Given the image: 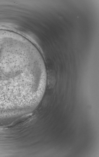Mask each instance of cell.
<instances>
[{"mask_svg":"<svg viewBox=\"0 0 99 157\" xmlns=\"http://www.w3.org/2000/svg\"><path fill=\"white\" fill-rule=\"evenodd\" d=\"M44 79L28 57L14 50L0 49V113L20 105Z\"/></svg>","mask_w":99,"mask_h":157,"instance_id":"1","label":"cell"}]
</instances>
